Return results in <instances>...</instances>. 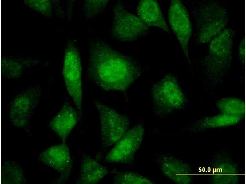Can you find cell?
<instances>
[{
    "instance_id": "11",
    "label": "cell",
    "mask_w": 246,
    "mask_h": 184,
    "mask_svg": "<svg viewBox=\"0 0 246 184\" xmlns=\"http://www.w3.org/2000/svg\"><path fill=\"white\" fill-rule=\"evenodd\" d=\"M38 159L42 163L57 171L62 175H68L71 171L72 157L69 148L65 144L48 148L40 154Z\"/></svg>"
},
{
    "instance_id": "19",
    "label": "cell",
    "mask_w": 246,
    "mask_h": 184,
    "mask_svg": "<svg viewBox=\"0 0 246 184\" xmlns=\"http://www.w3.org/2000/svg\"><path fill=\"white\" fill-rule=\"evenodd\" d=\"M238 51L240 58L241 60L244 61L245 56V43L244 39H242L240 43Z\"/></svg>"
},
{
    "instance_id": "1",
    "label": "cell",
    "mask_w": 246,
    "mask_h": 184,
    "mask_svg": "<svg viewBox=\"0 0 246 184\" xmlns=\"http://www.w3.org/2000/svg\"><path fill=\"white\" fill-rule=\"evenodd\" d=\"M88 75L95 85L108 91H122L131 85L137 73L134 62L100 40L91 42Z\"/></svg>"
},
{
    "instance_id": "4",
    "label": "cell",
    "mask_w": 246,
    "mask_h": 184,
    "mask_svg": "<svg viewBox=\"0 0 246 184\" xmlns=\"http://www.w3.org/2000/svg\"><path fill=\"white\" fill-rule=\"evenodd\" d=\"M102 144L106 147L114 145L128 130L129 121L127 118L113 109L96 102Z\"/></svg>"
},
{
    "instance_id": "13",
    "label": "cell",
    "mask_w": 246,
    "mask_h": 184,
    "mask_svg": "<svg viewBox=\"0 0 246 184\" xmlns=\"http://www.w3.org/2000/svg\"><path fill=\"white\" fill-rule=\"evenodd\" d=\"M137 12L138 16L149 27H157L169 33L168 25L157 1H140L137 6Z\"/></svg>"
},
{
    "instance_id": "3",
    "label": "cell",
    "mask_w": 246,
    "mask_h": 184,
    "mask_svg": "<svg viewBox=\"0 0 246 184\" xmlns=\"http://www.w3.org/2000/svg\"><path fill=\"white\" fill-rule=\"evenodd\" d=\"M235 35L233 29L226 28L210 41L203 60L206 70L217 72L229 67Z\"/></svg>"
},
{
    "instance_id": "15",
    "label": "cell",
    "mask_w": 246,
    "mask_h": 184,
    "mask_svg": "<svg viewBox=\"0 0 246 184\" xmlns=\"http://www.w3.org/2000/svg\"><path fill=\"white\" fill-rule=\"evenodd\" d=\"M1 171V180L3 184H21L25 182L24 171L18 163L6 161L3 163Z\"/></svg>"
},
{
    "instance_id": "6",
    "label": "cell",
    "mask_w": 246,
    "mask_h": 184,
    "mask_svg": "<svg viewBox=\"0 0 246 184\" xmlns=\"http://www.w3.org/2000/svg\"><path fill=\"white\" fill-rule=\"evenodd\" d=\"M41 93L42 90L39 86H33L22 91L13 98L9 113L13 125L24 129L28 127Z\"/></svg>"
},
{
    "instance_id": "7",
    "label": "cell",
    "mask_w": 246,
    "mask_h": 184,
    "mask_svg": "<svg viewBox=\"0 0 246 184\" xmlns=\"http://www.w3.org/2000/svg\"><path fill=\"white\" fill-rule=\"evenodd\" d=\"M63 74L67 91L76 109L81 114L82 100V67L79 52L74 45H69L67 50Z\"/></svg>"
},
{
    "instance_id": "2",
    "label": "cell",
    "mask_w": 246,
    "mask_h": 184,
    "mask_svg": "<svg viewBox=\"0 0 246 184\" xmlns=\"http://www.w3.org/2000/svg\"><path fill=\"white\" fill-rule=\"evenodd\" d=\"M193 12L197 43H209L226 28L228 22L226 8L220 2L202 1Z\"/></svg>"
},
{
    "instance_id": "18",
    "label": "cell",
    "mask_w": 246,
    "mask_h": 184,
    "mask_svg": "<svg viewBox=\"0 0 246 184\" xmlns=\"http://www.w3.org/2000/svg\"><path fill=\"white\" fill-rule=\"evenodd\" d=\"M109 0H86L83 8V13L88 18L92 17L102 11L109 2Z\"/></svg>"
},
{
    "instance_id": "5",
    "label": "cell",
    "mask_w": 246,
    "mask_h": 184,
    "mask_svg": "<svg viewBox=\"0 0 246 184\" xmlns=\"http://www.w3.org/2000/svg\"><path fill=\"white\" fill-rule=\"evenodd\" d=\"M149 28L138 16L129 12L121 4L115 6L111 32L116 40L123 42L135 40L145 34Z\"/></svg>"
},
{
    "instance_id": "8",
    "label": "cell",
    "mask_w": 246,
    "mask_h": 184,
    "mask_svg": "<svg viewBox=\"0 0 246 184\" xmlns=\"http://www.w3.org/2000/svg\"><path fill=\"white\" fill-rule=\"evenodd\" d=\"M143 124L128 130L105 156L104 161L109 163H127L131 161L139 149L144 134Z\"/></svg>"
},
{
    "instance_id": "10",
    "label": "cell",
    "mask_w": 246,
    "mask_h": 184,
    "mask_svg": "<svg viewBox=\"0 0 246 184\" xmlns=\"http://www.w3.org/2000/svg\"><path fill=\"white\" fill-rule=\"evenodd\" d=\"M155 102L162 112L169 113L181 108L184 102L182 91L172 76L165 77L153 87Z\"/></svg>"
},
{
    "instance_id": "16",
    "label": "cell",
    "mask_w": 246,
    "mask_h": 184,
    "mask_svg": "<svg viewBox=\"0 0 246 184\" xmlns=\"http://www.w3.org/2000/svg\"><path fill=\"white\" fill-rule=\"evenodd\" d=\"M159 163L161 171L166 177L176 182H181L184 174L181 163L170 155L162 157Z\"/></svg>"
},
{
    "instance_id": "17",
    "label": "cell",
    "mask_w": 246,
    "mask_h": 184,
    "mask_svg": "<svg viewBox=\"0 0 246 184\" xmlns=\"http://www.w3.org/2000/svg\"><path fill=\"white\" fill-rule=\"evenodd\" d=\"M113 183L115 184H152L151 179L139 173L131 171H114Z\"/></svg>"
},
{
    "instance_id": "12",
    "label": "cell",
    "mask_w": 246,
    "mask_h": 184,
    "mask_svg": "<svg viewBox=\"0 0 246 184\" xmlns=\"http://www.w3.org/2000/svg\"><path fill=\"white\" fill-rule=\"evenodd\" d=\"M77 109L66 103L48 124L64 143L78 121V113Z\"/></svg>"
},
{
    "instance_id": "14",
    "label": "cell",
    "mask_w": 246,
    "mask_h": 184,
    "mask_svg": "<svg viewBox=\"0 0 246 184\" xmlns=\"http://www.w3.org/2000/svg\"><path fill=\"white\" fill-rule=\"evenodd\" d=\"M108 173V171L106 167L91 157L85 156L83 158L81 162L77 183H97Z\"/></svg>"
},
{
    "instance_id": "9",
    "label": "cell",
    "mask_w": 246,
    "mask_h": 184,
    "mask_svg": "<svg viewBox=\"0 0 246 184\" xmlns=\"http://www.w3.org/2000/svg\"><path fill=\"white\" fill-rule=\"evenodd\" d=\"M170 26L175 34L183 52L188 60V46L192 32V24L187 9L179 0L171 1L168 13Z\"/></svg>"
}]
</instances>
